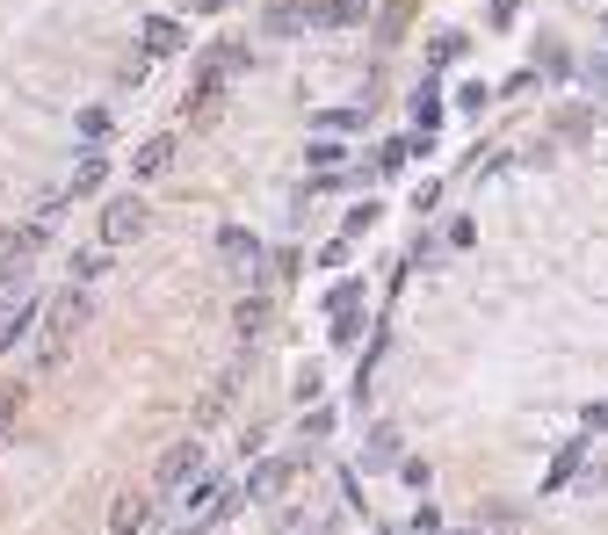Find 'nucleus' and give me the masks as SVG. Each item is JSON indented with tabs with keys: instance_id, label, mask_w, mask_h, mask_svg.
<instances>
[{
	"instance_id": "obj_1",
	"label": "nucleus",
	"mask_w": 608,
	"mask_h": 535,
	"mask_svg": "<svg viewBox=\"0 0 608 535\" xmlns=\"http://www.w3.org/2000/svg\"><path fill=\"white\" fill-rule=\"evenodd\" d=\"M95 319V297L87 290H58V304H44V348H37V362L44 369H58L66 362V348H73V333Z\"/></svg>"
},
{
	"instance_id": "obj_2",
	"label": "nucleus",
	"mask_w": 608,
	"mask_h": 535,
	"mask_svg": "<svg viewBox=\"0 0 608 535\" xmlns=\"http://www.w3.org/2000/svg\"><path fill=\"white\" fill-rule=\"evenodd\" d=\"M218 254H225V268L239 275V290H261V239H254V232L225 225V232H218Z\"/></svg>"
},
{
	"instance_id": "obj_3",
	"label": "nucleus",
	"mask_w": 608,
	"mask_h": 535,
	"mask_svg": "<svg viewBox=\"0 0 608 535\" xmlns=\"http://www.w3.org/2000/svg\"><path fill=\"white\" fill-rule=\"evenodd\" d=\"M145 225H152L145 196H109V210H102V246H131Z\"/></svg>"
},
{
	"instance_id": "obj_4",
	"label": "nucleus",
	"mask_w": 608,
	"mask_h": 535,
	"mask_svg": "<svg viewBox=\"0 0 608 535\" xmlns=\"http://www.w3.org/2000/svg\"><path fill=\"white\" fill-rule=\"evenodd\" d=\"M44 254V225H15L8 239H0V282L8 290H22V268Z\"/></svg>"
},
{
	"instance_id": "obj_5",
	"label": "nucleus",
	"mask_w": 608,
	"mask_h": 535,
	"mask_svg": "<svg viewBox=\"0 0 608 535\" xmlns=\"http://www.w3.org/2000/svg\"><path fill=\"white\" fill-rule=\"evenodd\" d=\"M196 470H203V442H174V449L160 456V492L196 485Z\"/></svg>"
},
{
	"instance_id": "obj_6",
	"label": "nucleus",
	"mask_w": 608,
	"mask_h": 535,
	"mask_svg": "<svg viewBox=\"0 0 608 535\" xmlns=\"http://www.w3.org/2000/svg\"><path fill=\"white\" fill-rule=\"evenodd\" d=\"M145 514H152V499H145V492H116V507H109V535H145Z\"/></svg>"
},
{
	"instance_id": "obj_7",
	"label": "nucleus",
	"mask_w": 608,
	"mask_h": 535,
	"mask_svg": "<svg viewBox=\"0 0 608 535\" xmlns=\"http://www.w3.org/2000/svg\"><path fill=\"white\" fill-rule=\"evenodd\" d=\"M29 311H37V304H29V290H8V297H0V348H15V340H22Z\"/></svg>"
},
{
	"instance_id": "obj_8",
	"label": "nucleus",
	"mask_w": 608,
	"mask_h": 535,
	"mask_svg": "<svg viewBox=\"0 0 608 535\" xmlns=\"http://www.w3.org/2000/svg\"><path fill=\"white\" fill-rule=\"evenodd\" d=\"M370 8H362V0H312V8H304V22H319V29H348V22H362Z\"/></svg>"
},
{
	"instance_id": "obj_9",
	"label": "nucleus",
	"mask_w": 608,
	"mask_h": 535,
	"mask_svg": "<svg viewBox=\"0 0 608 535\" xmlns=\"http://www.w3.org/2000/svg\"><path fill=\"white\" fill-rule=\"evenodd\" d=\"M290 478H297V463H290V456H276V463H261L254 478H247V499H276V492H283Z\"/></svg>"
},
{
	"instance_id": "obj_10",
	"label": "nucleus",
	"mask_w": 608,
	"mask_h": 535,
	"mask_svg": "<svg viewBox=\"0 0 608 535\" xmlns=\"http://www.w3.org/2000/svg\"><path fill=\"white\" fill-rule=\"evenodd\" d=\"M174 51H181V22L152 15V22H145V58H174Z\"/></svg>"
},
{
	"instance_id": "obj_11",
	"label": "nucleus",
	"mask_w": 608,
	"mask_h": 535,
	"mask_svg": "<svg viewBox=\"0 0 608 535\" xmlns=\"http://www.w3.org/2000/svg\"><path fill=\"white\" fill-rule=\"evenodd\" d=\"M167 160H174V138H145V145H138V174H145V181L167 174Z\"/></svg>"
},
{
	"instance_id": "obj_12",
	"label": "nucleus",
	"mask_w": 608,
	"mask_h": 535,
	"mask_svg": "<svg viewBox=\"0 0 608 535\" xmlns=\"http://www.w3.org/2000/svg\"><path fill=\"white\" fill-rule=\"evenodd\" d=\"M102 152H87V160H80V174H73V188H66V196H87V188H102Z\"/></svg>"
},
{
	"instance_id": "obj_13",
	"label": "nucleus",
	"mask_w": 608,
	"mask_h": 535,
	"mask_svg": "<svg viewBox=\"0 0 608 535\" xmlns=\"http://www.w3.org/2000/svg\"><path fill=\"white\" fill-rule=\"evenodd\" d=\"M261 319H268V304H261V290H254L247 304H239V340H254V333H261Z\"/></svg>"
},
{
	"instance_id": "obj_14",
	"label": "nucleus",
	"mask_w": 608,
	"mask_h": 535,
	"mask_svg": "<svg viewBox=\"0 0 608 535\" xmlns=\"http://www.w3.org/2000/svg\"><path fill=\"white\" fill-rule=\"evenodd\" d=\"M15 413H22V384H0V434L15 427Z\"/></svg>"
},
{
	"instance_id": "obj_15",
	"label": "nucleus",
	"mask_w": 608,
	"mask_h": 535,
	"mask_svg": "<svg viewBox=\"0 0 608 535\" xmlns=\"http://www.w3.org/2000/svg\"><path fill=\"white\" fill-rule=\"evenodd\" d=\"M391 456H399V434H391V427H377V442H370V463H377V470H384V463H391Z\"/></svg>"
},
{
	"instance_id": "obj_16",
	"label": "nucleus",
	"mask_w": 608,
	"mask_h": 535,
	"mask_svg": "<svg viewBox=\"0 0 608 535\" xmlns=\"http://www.w3.org/2000/svg\"><path fill=\"white\" fill-rule=\"evenodd\" d=\"M478 535H522V521H514V514H500V507H493V514L478 521Z\"/></svg>"
},
{
	"instance_id": "obj_17",
	"label": "nucleus",
	"mask_w": 608,
	"mask_h": 535,
	"mask_svg": "<svg viewBox=\"0 0 608 535\" xmlns=\"http://www.w3.org/2000/svg\"><path fill=\"white\" fill-rule=\"evenodd\" d=\"M276 535H319V528H312V514H290V507H283V514H276Z\"/></svg>"
},
{
	"instance_id": "obj_18",
	"label": "nucleus",
	"mask_w": 608,
	"mask_h": 535,
	"mask_svg": "<svg viewBox=\"0 0 608 535\" xmlns=\"http://www.w3.org/2000/svg\"><path fill=\"white\" fill-rule=\"evenodd\" d=\"M355 123H362L355 109H319V131H355Z\"/></svg>"
},
{
	"instance_id": "obj_19",
	"label": "nucleus",
	"mask_w": 608,
	"mask_h": 535,
	"mask_svg": "<svg viewBox=\"0 0 608 535\" xmlns=\"http://www.w3.org/2000/svg\"><path fill=\"white\" fill-rule=\"evenodd\" d=\"M572 463H587V449H580V442H572V449L551 463V485H565V478H572Z\"/></svg>"
}]
</instances>
